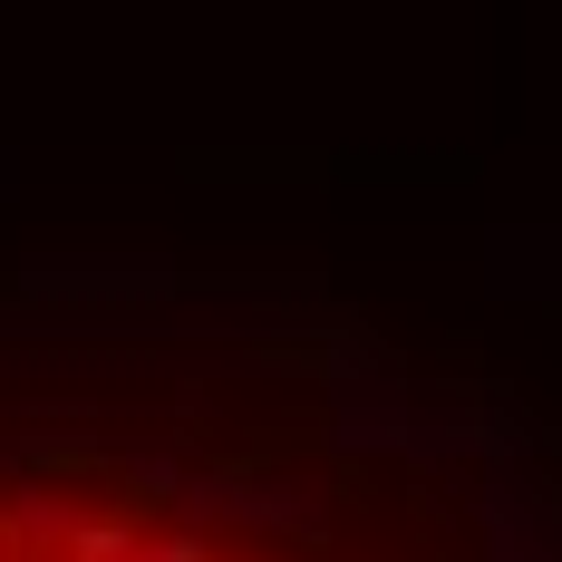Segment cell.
Masks as SVG:
<instances>
[{"mask_svg": "<svg viewBox=\"0 0 562 562\" xmlns=\"http://www.w3.org/2000/svg\"><path fill=\"white\" fill-rule=\"evenodd\" d=\"M0 562H465V524L321 417L58 397L0 407Z\"/></svg>", "mask_w": 562, "mask_h": 562, "instance_id": "6da1fadb", "label": "cell"}]
</instances>
